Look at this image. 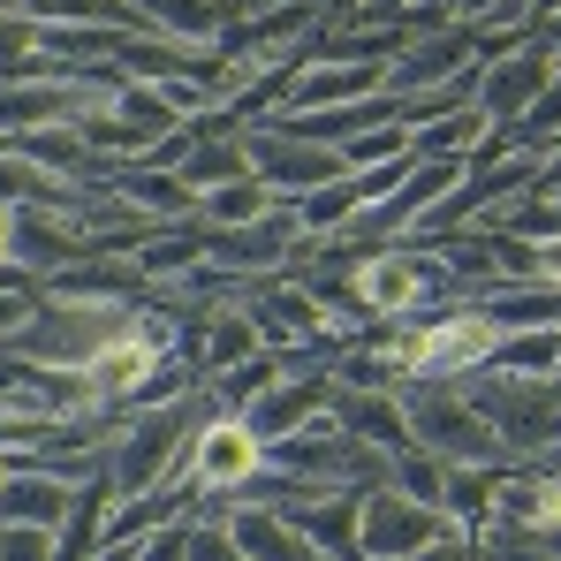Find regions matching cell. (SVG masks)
<instances>
[{
    "label": "cell",
    "instance_id": "cell-12",
    "mask_svg": "<svg viewBox=\"0 0 561 561\" xmlns=\"http://www.w3.org/2000/svg\"><path fill=\"white\" fill-rule=\"evenodd\" d=\"M357 516H365V485H327V493H311V501L288 508V524H296L327 561H365Z\"/></svg>",
    "mask_w": 561,
    "mask_h": 561
},
{
    "label": "cell",
    "instance_id": "cell-14",
    "mask_svg": "<svg viewBox=\"0 0 561 561\" xmlns=\"http://www.w3.org/2000/svg\"><path fill=\"white\" fill-rule=\"evenodd\" d=\"M106 190L122 197V205H137V213H152L160 228H197V190L175 175V168H114Z\"/></svg>",
    "mask_w": 561,
    "mask_h": 561
},
{
    "label": "cell",
    "instance_id": "cell-28",
    "mask_svg": "<svg viewBox=\"0 0 561 561\" xmlns=\"http://www.w3.org/2000/svg\"><path fill=\"white\" fill-rule=\"evenodd\" d=\"M342 160H350V175H357V168H379V160H410V129H402V122L365 129L357 145H342Z\"/></svg>",
    "mask_w": 561,
    "mask_h": 561
},
{
    "label": "cell",
    "instance_id": "cell-5",
    "mask_svg": "<svg viewBox=\"0 0 561 561\" xmlns=\"http://www.w3.org/2000/svg\"><path fill=\"white\" fill-rule=\"evenodd\" d=\"M440 531H456L440 508H425V501H410V493H394L387 478L365 485V516H357V539H365V561H417Z\"/></svg>",
    "mask_w": 561,
    "mask_h": 561
},
{
    "label": "cell",
    "instance_id": "cell-2",
    "mask_svg": "<svg viewBox=\"0 0 561 561\" xmlns=\"http://www.w3.org/2000/svg\"><path fill=\"white\" fill-rule=\"evenodd\" d=\"M402 417H410V440L433 448L440 463H508L501 433L463 402L456 379H433V387H402Z\"/></svg>",
    "mask_w": 561,
    "mask_h": 561
},
{
    "label": "cell",
    "instance_id": "cell-22",
    "mask_svg": "<svg viewBox=\"0 0 561 561\" xmlns=\"http://www.w3.org/2000/svg\"><path fill=\"white\" fill-rule=\"evenodd\" d=\"M31 23H84V31H152L129 0H23Z\"/></svg>",
    "mask_w": 561,
    "mask_h": 561
},
{
    "label": "cell",
    "instance_id": "cell-8",
    "mask_svg": "<svg viewBox=\"0 0 561 561\" xmlns=\"http://www.w3.org/2000/svg\"><path fill=\"white\" fill-rule=\"evenodd\" d=\"M470 69H478V23H448V31H433V38H417V46H402L387 61V92L394 99L440 92V84H456Z\"/></svg>",
    "mask_w": 561,
    "mask_h": 561
},
{
    "label": "cell",
    "instance_id": "cell-20",
    "mask_svg": "<svg viewBox=\"0 0 561 561\" xmlns=\"http://www.w3.org/2000/svg\"><path fill=\"white\" fill-rule=\"evenodd\" d=\"M280 197L259 175H236V183H220V190H205L197 197V228H251V220H266Z\"/></svg>",
    "mask_w": 561,
    "mask_h": 561
},
{
    "label": "cell",
    "instance_id": "cell-9",
    "mask_svg": "<svg viewBox=\"0 0 561 561\" xmlns=\"http://www.w3.org/2000/svg\"><path fill=\"white\" fill-rule=\"evenodd\" d=\"M327 402H334V379L327 373H280L251 410H236L251 433H259V448H274L288 433H304V425H319L327 417Z\"/></svg>",
    "mask_w": 561,
    "mask_h": 561
},
{
    "label": "cell",
    "instance_id": "cell-23",
    "mask_svg": "<svg viewBox=\"0 0 561 561\" xmlns=\"http://www.w3.org/2000/svg\"><path fill=\"white\" fill-rule=\"evenodd\" d=\"M129 259L152 280H183L190 266H205V228H160V236H145Z\"/></svg>",
    "mask_w": 561,
    "mask_h": 561
},
{
    "label": "cell",
    "instance_id": "cell-29",
    "mask_svg": "<svg viewBox=\"0 0 561 561\" xmlns=\"http://www.w3.org/2000/svg\"><path fill=\"white\" fill-rule=\"evenodd\" d=\"M61 531L54 524H0V561H54Z\"/></svg>",
    "mask_w": 561,
    "mask_h": 561
},
{
    "label": "cell",
    "instance_id": "cell-30",
    "mask_svg": "<svg viewBox=\"0 0 561 561\" xmlns=\"http://www.w3.org/2000/svg\"><path fill=\"white\" fill-rule=\"evenodd\" d=\"M38 304H46V296H38V280H23V288H0V342H8V334H23V327L38 319Z\"/></svg>",
    "mask_w": 561,
    "mask_h": 561
},
{
    "label": "cell",
    "instance_id": "cell-11",
    "mask_svg": "<svg viewBox=\"0 0 561 561\" xmlns=\"http://www.w3.org/2000/svg\"><path fill=\"white\" fill-rule=\"evenodd\" d=\"M46 304H145L152 296V274L137 259H114V251H92L77 266H61L54 280H38Z\"/></svg>",
    "mask_w": 561,
    "mask_h": 561
},
{
    "label": "cell",
    "instance_id": "cell-1",
    "mask_svg": "<svg viewBox=\"0 0 561 561\" xmlns=\"http://www.w3.org/2000/svg\"><path fill=\"white\" fill-rule=\"evenodd\" d=\"M456 387H463L470 410L501 433L508 456H547V448H561V387L554 379H516V373L478 365V373H463Z\"/></svg>",
    "mask_w": 561,
    "mask_h": 561
},
{
    "label": "cell",
    "instance_id": "cell-36",
    "mask_svg": "<svg viewBox=\"0 0 561 561\" xmlns=\"http://www.w3.org/2000/svg\"><path fill=\"white\" fill-rule=\"evenodd\" d=\"M0 15H23V0H0Z\"/></svg>",
    "mask_w": 561,
    "mask_h": 561
},
{
    "label": "cell",
    "instance_id": "cell-26",
    "mask_svg": "<svg viewBox=\"0 0 561 561\" xmlns=\"http://www.w3.org/2000/svg\"><path fill=\"white\" fill-rule=\"evenodd\" d=\"M387 485L410 493V501H425V508H440V493H448V463H440L433 448H402V456L387 463ZM440 516H448V508H440Z\"/></svg>",
    "mask_w": 561,
    "mask_h": 561
},
{
    "label": "cell",
    "instance_id": "cell-16",
    "mask_svg": "<svg viewBox=\"0 0 561 561\" xmlns=\"http://www.w3.org/2000/svg\"><path fill=\"white\" fill-rule=\"evenodd\" d=\"M259 350H274L266 342V327L243 311V304H213L205 319H197V373H228V365H243V357H259Z\"/></svg>",
    "mask_w": 561,
    "mask_h": 561
},
{
    "label": "cell",
    "instance_id": "cell-25",
    "mask_svg": "<svg viewBox=\"0 0 561 561\" xmlns=\"http://www.w3.org/2000/svg\"><path fill=\"white\" fill-rule=\"evenodd\" d=\"M175 175H183V183L205 197V190H220V183H236V175H251V152H243V137H205V145L190 152Z\"/></svg>",
    "mask_w": 561,
    "mask_h": 561
},
{
    "label": "cell",
    "instance_id": "cell-31",
    "mask_svg": "<svg viewBox=\"0 0 561 561\" xmlns=\"http://www.w3.org/2000/svg\"><path fill=\"white\" fill-rule=\"evenodd\" d=\"M440 23H493L501 15V0H425Z\"/></svg>",
    "mask_w": 561,
    "mask_h": 561
},
{
    "label": "cell",
    "instance_id": "cell-21",
    "mask_svg": "<svg viewBox=\"0 0 561 561\" xmlns=\"http://www.w3.org/2000/svg\"><path fill=\"white\" fill-rule=\"evenodd\" d=\"M274 379H280V350H259V357H243V365L205 379V410H228V417H236V410H251Z\"/></svg>",
    "mask_w": 561,
    "mask_h": 561
},
{
    "label": "cell",
    "instance_id": "cell-27",
    "mask_svg": "<svg viewBox=\"0 0 561 561\" xmlns=\"http://www.w3.org/2000/svg\"><path fill=\"white\" fill-rule=\"evenodd\" d=\"M190 561H251L228 539V508H220V524H213V508H190Z\"/></svg>",
    "mask_w": 561,
    "mask_h": 561
},
{
    "label": "cell",
    "instance_id": "cell-32",
    "mask_svg": "<svg viewBox=\"0 0 561 561\" xmlns=\"http://www.w3.org/2000/svg\"><path fill=\"white\" fill-rule=\"evenodd\" d=\"M417 561H478V547H470V531L456 524V531H440V539H433V547H425Z\"/></svg>",
    "mask_w": 561,
    "mask_h": 561
},
{
    "label": "cell",
    "instance_id": "cell-33",
    "mask_svg": "<svg viewBox=\"0 0 561 561\" xmlns=\"http://www.w3.org/2000/svg\"><path fill=\"white\" fill-rule=\"evenodd\" d=\"M539 539H547V554L561 561V524H547V531H539Z\"/></svg>",
    "mask_w": 561,
    "mask_h": 561
},
{
    "label": "cell",
    "instance_id": "cell-17",
    "mask_svg": "<svg viewBox=\"0 0 561 561\" xmlns=\"http://www.w3.org/2000/svg\"><path fill=\"white\" fill-rule=\"evenodd\" d=\"M77 508V478H54V470H8L0 485V524H69Z\"/></svg>",
    "mask_w": 561,
    "mask_h": 561
},
{
    "label": "cell",
    "instance_id": "cell-24",
    "mask_svg": "<svg viewBox=\"0 0 561 561\" xmlns=\"http://www.w3.org/2000/svg\"><path fill=\"white\" fill-rule=\"evenodd\" d=\"M106 106H114L122 122H137V129H145L152 145L183 129V114H175V106L160 99V84H145V77H122V92H106Z\"/></svg>",
    "mask_w": 561,
    "mask_h": 561
},
{
    "label": "cell",
    "instance_id": "cell-34",
    "mask_svg": "<svg viewBox=\"0 0 561 561\" xmlns=\"http://www.w3.org/2000/svg\"><path fill=\"white\" fill-rule=\"evenodd\" d=\"M501 15H531V0H501Z\"/></svg>",
    "mask_w": 561,
    "mask_h": 561
},
{
    "label": "cell",
    "instance_id": "cell-6",
    "mask_svg": "<svg viewBox=\"0 0 561 561\" xmlns=\"http://www.w3.org/2000/svg\"><path fill=\"white\" fill-rule=\"evenodd\" d=\"M259 463H266V448H259V433L243 417H228V410L197 417V433H190V478L205 485V501H236Z\"/></svg>",
    "mask_w": 561,
    "mask_h": 561
},
{
    "label": "cell",
    "instance_id": "cell-10",
    "mask_svg": "<svg viewBox=\"0 0 561 561\" xmlns=\"http://www.w3.org/2000/svg\"><path fill=\"white\" fill-rule=\"evenodd\" d=\"M327 417L357 440V448H373V456H402V448H417L410 440V417H402V394L394 387H334V402H327Z\"/></svg>",
    "mask_w": 561,
    "mask_h": 561
},
{
    "label": "cell",
    "instance_id": "cell-35",
    "mask_svg": "<svg viewBox=\"0 0 561 561\" xmlns=\"http://www.w3.org/2000/svg\"><path fill=\"white\" fill-rule=\"evenodd\" d=\"M0 259H8V213H0Z\"/></svg>",
    "mask_w": 561,
    "mask_h": 561
},
{
    "label": "cell",
    "instance_id": "cell-15",
    "mask_svg": "<svg viewBox=\"0 0 561 561\" xmlns=\"http://www.w3.org/2000/svg\"><path fill=\"white\" fill-rule=\"evenodd\" d=\"M228 539L251 561H327L296 524H288V508H266V501H236V508H228Z\"/></svg>",
    "mask_w": 561,
    "mask_h": 561
},
{
    "label": "cell",
    "instance_id": "cell-37",
    "mask_svg": "<svg viewBox=\"0 0 561 561\" xmlns=\"http://www.w3.org/2000/svg\"><path fill=\"white\" fill-rule=\"evenodd\" d=\"M0 485H8V456H0Z\"/></svg>",
    "mask_w": 561,
    "mask_h": 561
},
{
    "label": "cell",
    "instance_id": "cell-18",
    "mask_svg": "<svg viewBox=\"0 0 561 561\" xmlns=\"http://www.w3.org/2000/svg\"><path fill=\"white\" fill-rule=\"evenodd\" d=\"M485 137H493V122H485V106L470 99V106H456V114H440V122L410 129V152H417V160H470Z\"/></svg>",
    "mask_w": 561,
    "mask_h": 561
},
{
    "label": "cell",
    "instance_id": "cell-7",
    "mask_svg": "<svg viewBox=\"0 0 561 561\" xmlns=\"http://www.w3.org/2000/svg\"><path fill=\"white\" fill-rule=\"evenodd\" d=\"M92 228H77V213H54V205H23L8 213V266H23L31 280H54L61 266L92 259Z\"/></svg>",
    "mask_w": 561,
    "mask_h": 561
},
{
    "label": "cell",
    "instance_id": "cell-13",
    "mask_svg": "<svg viewBox=\"0 0 561 561\" xmlns=\"http://www.w3.org/2000/svg\"><path fill=\"white\" fill-rule=\"evenodd\" d=\"M373 92H387V69L379 61H304L274 114H319V106H350V99H373Z\"/></svg>",
    "mask_w": 561,
    "mask_h": 561
},
{
    "label": "cell",
    "instance_id": "cell-4",
    "mask_svg": "<svg viewBox=\"0 0 561 561\" xmlns=\"http://www.w3.org/2000/svg\"><path fill=\"white\" fill-rule=\"evenodd\" d=\"M243 152H251V175L274 190L280 205H296V197H311V190L342 183L350 175V160L334 152V145H304V137H280V129H243Z\"/></svg>",
    "mask_w": 561,
    "mask_h": 561
},
{
    "label": "cell",
    "instance_id": "cell-19",
    "mask_svg": "<svg viewBox=\"0 0 561 561\" xmlns=\"http://www.w3.org/2000/svg\"><path fill=\"white\" fill-rule=\"evenodd\" d=\"M485 365L516 373V379H554L561 373V327H516V334H501Z\"/></svg>",
    "mask_w": 561,
    "mask_h": 561
},
{
    "label": "cell",
    "instance_id": "cell-3",
    "mask_svg": "<svg viewBox=\"0 0 561 561\" xmlns=\"http://www.w3.org/2000/svg\"><path fill=\"white\" fill-rule=\"evenodd\" d=\"M554 69H561V46H554V38L516 31V46H508V54L478 61V106H485V122H493V129L524 122V106L554 84Z\"/></svg>",
    "mask_w": 561,
    "mask_h": 561
}]
</instances>
